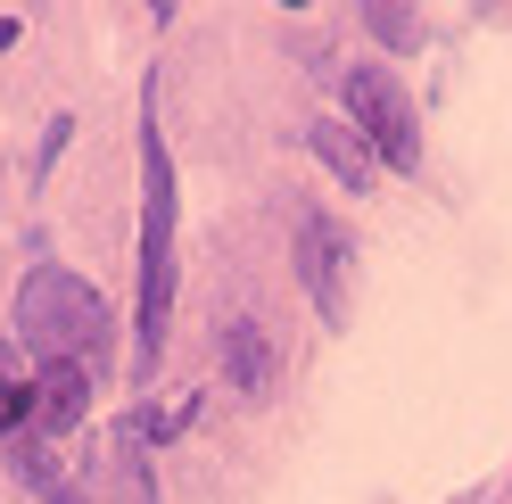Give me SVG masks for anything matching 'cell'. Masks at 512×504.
I'll list each match as a JSON object with an SVG mask.
<instances>
[{"label": "cell", "mask_w": 512, "mask_h": 504, "mask_svg": "<svg viewBox=\"0 0 512 504\" xmlns=\"http://www.w3.org/2000/svg\"><path fill=\"white\" fill-rule=\"evenodd\" d=\"M83 405H91V364H42L34 372V422H42V438L75 430Z\"/></svg>", "instance_id": "8992f818"}, {"label": "cell", "mask_w": 512, "mask_h": 504, "mask_svg": "<svg viewBox=\"0 0 512 504\" xmlns=\"http://www.w3.org/2000/svg\"><path fill=\"white\" fill-rule=\"evenodd\" d=\"M364 25H372L380 42H413V34H422V17H413V9H372Z\"/></svg>", "instance_id": "9c48e42d"}, {"label": "cell", "mask_w": 512, "mask_h": 504, "mask_svg": "<svg viewBox=\"0 0 512 504\" xmlns=\"http://www.w3.org/2000/svg\"><path fill=\"white\" fill-rule=\"evenodd\" d=\"M314 157H323V166L339 174V191H372V174H380V157L364 149V133H356V124H339V116H323V124H314Z\"/></svg>", "instance_id": "52a82bcc"}, {"label": "cell", "mask_w": 512, "mask_h": 504, "mask_svg": "<svg viewBox=\"0 0 512 504\" xmlns=\"http://www.w3.org/2000/svg\"><path fill=\"white\" fill-rule=\"evenodd\" d=\"M17 339L34 364H100L108 356V306L83 273L34 265L17 290Z\"/></svg>", "instance_id": "7a4b0ae2"}, {"label": "cell", "mask_w": 512, "mask_h": 504, "mask_svg": "<svg viewBox=\"0 0 512 504\" xmlns=\"http://www.w3.org/2000/svg\"><path fill=\"white\" fill-rule=\"evenodd\" d=\"M174 323V157L157 141V124H141V306H133V372L157 364Z\"/></svg>", "instance_id": "6da1fadb"}, {"label": "cell", "mask_w": 512, "mask_h": 504, "mask_svg": "<svg viewBox=\"0 0 512 504\" xmlns=\"http://www.w3.org/2000/svg\"><path fill=\"white\" fill-rule=\"evenodd\" d=\"M223 364H232V389H248V397L273 389V348H265V331H256V323L223 331Z\"/></svg>", "instance_id": "ba28073f"}, {"label": "cell", "mask_w": 512, "mask_h": 504, "mask_svg": "<svg viewBox=\"0 0 512 504\" xmlns=\"http://www.w3.org/2000/svg\"><path fill=\"white\" fill-rule=\"evenodd\" d=\"M347 108H356L364 149L380 157V166H397V174L422 166V124H413V100H405V83L389 67H356L347 75Z\"/></svg>", "instance_id": "3957f363"}, {"label": "cell", "mask_w": 512, "mask_h": 504, "mask_svg": "<svg viewBox=\"0 0 512 504\" xmlns=\"http://www.w3.org/2000/svg\"><path fill=\"white\" fill-rule=\"evenodd\" d=\"M83 504H149V471H141V438H108L91 455V488H75Z\"/></svg>", "instance_id": "5b68a950"}, {"label": "cell", "mask_w": 512, "mask_h": 504, "mask_svg": "<svg viewBox=\"0 0 512 504\" xmlns=\"http://www.w3.org/2000/svg\"><path fill=\"white\" fill-rule=\"evenodd\" d=\"M298 273H306L314 306H323V323H339L347 314V232L331 215H298Z\"/></svg>", "instance_id": "277c9868"}]
</instances>
